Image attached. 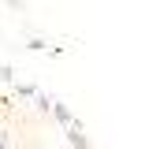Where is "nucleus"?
<instances>
[{
  "label": "nucleus",
  "instance_id": "2",
  "mask_svg": "<svg viewBox=\"0 0 160 149\" xmlns=\"http://www.w3.org/2000/svg\"><path fill=\"white\" fill-rule=\"evenodd\" d=\"M52 116H56V123H63V127H71V123H75V116H71V108H67V105H60V101H52Z\"/></svg>",
  "mask_w": 160,
  "mask_h": 149
},
{
  "label": "nucleus",
  "instance_id": "3",
  "mask_svg": "<svg viewBox=\"0 0 160 149\" xmlns=\"http://www.w3.org/2000/svg\"><path fill=\"white\" fill-rule=\"evenodd\" d=\"M34 101H38V108H41V112H48V108H52V101H56V97H48V93H38Z\"/></svg>",
  "mask_w": 160,
  "mask_h": 149
},
{
  "label": "nucleus",
  "instance_id": "6",
  "mask_svg": "<svg viewBox=\"0 0 160 149\" xmlns=\"http://www.w3.org/2000/svg\"><path fill=\"white\" fill-rule=\"evenodd\" d=\"M8 4H11V8H22V0H8Z\"/></svg>",
  "mask_w": 160,
  "mask_h": 149
},
{
  "label": "nucleus",
  "instance_id": "4",
  "mask_svg": "<svg viewBox=\"0 0 160 149\" xmlns=\"http://www.w3.org/2000/svg\"><path fill=\"white\" fill-rule=\"evenodd\" d=\"M15 93H19V97H38V90H34V86H15Z\"/></svg>",
  "mask_w": 160,
  "mask_h": 149
},
{
  "label": "nucleus",
  "instance_id": "1",
  "mask_svg": "<svg viewBox=\"0 0 160 149\" xmlns=\"http://www.w3.org/2000/svg\"><path fill=\"white\" fill-rule=\"evenodd\" d=\"M67 146H71V149H89V138H86V131H82L78 119L67 127Z\"/></svg>",
  "mask_w": 160,
  "mask_h": 149
},
{
  "label": "nucleus",
  "instance_id": "5",
  "mask_svg": "<svg viewBox=\"0 0 160 149\" xmlns=\"http://www.w3.org/2000/svg\"><path fill=\"white\" fill-rule=\"evenodd\" d=\"M0 82H11V67L8 64H0Z\"/></svg>",
  "mask_w": 160,
  "mask_h": 149
}]
</instances>
